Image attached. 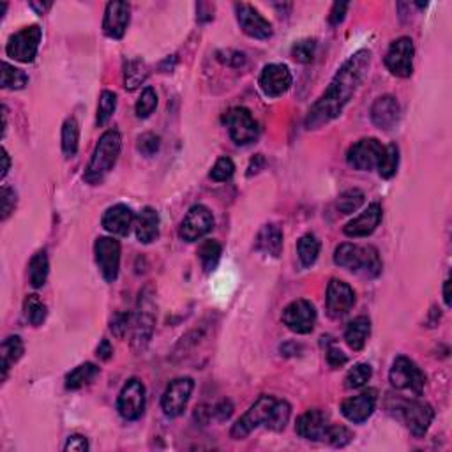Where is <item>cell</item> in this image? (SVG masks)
Masks as SVG:
<instances>
[{
    "instance_id": "41",
    "label": "cell",
    "mask_w": 452,
    "mask_h": 452,
    "mask_svg": "<svg viewBox=\"0 0 452 452\" xmlns=\"http://www.w3.org/2000/svg\"><path fill=\"white\" fill-rule=\"evenodd\" d=\"M117 108V95L112 90H102L99 95L97 102V117H95V122L99 127L106 126L108 120L112 119V115L115 113Z\"/></svg>"
},
{
    "instance_id": "20",
    "label": "cell",
    "mask_w": 452,
    "mask_h": 452,
    "mask_svg": "<svg viewBox=\"0 0 452 452\" xmlns=\"http://www.w3.org/2000/svg\"><path fill=\"white\" fill-rule=\"evenodd\" d=\"M376 391L374 388H367L362 394L353 396L343 401L341 413L353 424H362L373 415L374 408H376Z\"/></svg>"
},
{
    "instance_id": "44",
    "label": "cell",
    "mask_w": 452,
    "mask_h": 452,
    "mask_svg": "<svg viewBox=\"0 0 452 452\" xmlns=\"http://www.w3.org/2000/svg\"><path fill=\"white\" fill-rule=\"evenodd\" d=\"M316 41L314 39H302L292 46V59L299 64H309L314 59Z\"/></svg>"
},
{
    "instance_id": "55",
    "label": "cell",
    "mask_w": 452,
    "mask_h": 452,
    "mask_svg": "<svg viewBox=\"0 0 452 452\" xmlns=\"http://www.w3.org/2000/svg\"><path fill=\"white\" fill-rule=\"evenodd\" d=\"M212 406L210 405H201L198 406L196 412H194V420H196L198 424H201V426H205V424L210 422L212 419Z\"/></svg>"
},
{
    "instance_id": "21",
    "label": "cell",
    "mask_w": 452,
    "mask_h": 452,
    "mask_svg": "<svg viewBox=\"0 0 452 452\" xmlns=\"http://www.w3.org/2000/svg\"><path fill=\"white\" fill-rule=\"evenodd\" d=\"M131 7L127 2L113 0L108 2L105 9V18H102V32L109 39H122L129 25Z\"/></svg>"
},
{
    "instance_id": "42",
    "label": "cell",
    "mask_w": 452,
    "mask_h": 452,
    "mask_svg": "<svg viewBox=\"0 0 452 452\" xmlns=\"http://www.w3.org/2000/svg\"><path fill=\"white\" fill-rule=\"evenodd\" d=\"M371 374H373V369H371L369 364L366 362H360L355 364L352 369L348 371L345 378V387L346 388H360L369 381Z\"/></svg>"
},
{
    "instance_id": "11",
    "label": "cell",
    "mask_w": 452,
    "mask_h": 452,
    "mask_svg": "<svg viewBox=\"0 0 452 452\" xmlns=\"http://www.w3.org/2000/svg\"><path fill=\"white\" fill-rule=\"evenodd\" d=\"M212 228H214L212 212L205 205H193L180 222L179 237L186 242H196L212 232Z\"/></svg>"
},
{
    "instance_id": "46",
    "label": "cell",
    "mask_w": 452,
    "mask_h": 452,
    "mask_svg": "<svg viewBox=\"0 0 452 452\" xmlns=\"http://www.w3.org/2000/svg\"><path fill=\"white\" fill-rule=\"evenodd\" d=\"M235 173V165L230 157H219L210 170V179L214 182H226Z\"/></svg>"
},
{
    "instance_id": "33",
    "label": "cell",
    "mask_w": 452,
    "mask_h": 452,
    "mask_svg": "<svg viewBox=\"0 0 452 452\" xmlns=\"http://www.w3.org/2000/svg\"><path fill=\"white\" fill-rule=\"evenodd\" d=\"M297 254H299L302 267H311L318 260V254H320V240L313 233L302 235L297 242Z\"/></svg>"
},
{
    "instance_id": "59",
    "label": "cell",
    "mask_w": 452,
    "mask_h": 452,
    "mask_svg": "<svg viewBox=\"0 0 452 452\" xmlns=\"http://www.w3.org/2000/svg\"><path fill=\"white\" fill-rule=\"evenodd\" d=\"M28 6H30L37 14H44L46 11L52 7V2H30Z\"/></svg>"
},
{
    "instance_id": "43",
    "label": "cell",
    "mask_w": 452,
    "mask_h": 452,
    "mask_svg": "<svg viewBox=\"0 0 452 452\" xmlns=\"http://www.w3.org/2000/svg\"><path fill=\"white\" fill-rule=\"evenodd\" d=\"M155 106H157V94H155V90L152 87H145L143 92H141L140 99H138L136 106H134V109H136V117H140V119H147V117L152 115Z\"/></svg>"
},
{
    "instance_id": "8",
    "label": "cell",
    "mask_w": 452,
    "mask_h": 452,
    "mask_svg": "<svg viewBox=\"0 0 452 452\" xmlns=\"http://www.w3.org/2000/svg\"><path fill=\"white\" fill-rule=\"evenodd\" d=\"M222 122L228 127V133L232 136V140L237 145H249L253 143L258 138V124L254 120V117L251 115V112L242 106H237L232 108L225 117H222Z\"/></svg>"
},
{
    "instance_id": "38",
    "label": "cell",
    "mask_w": 452,
    "mask_h": 452,
    "mask_svg": "<svg viewBox=\"0 0 452 452\" xmlns=\"http://www.w3.org/2000/svg\"><path fill=\"white\" fill-rule=\"evenodd\" d=\"M23 314L25 320L32 327H39L46 320V306L37 295H28L23 302Z\"/></svg>"
},
{
    "instance_id": "34",
    "label": "cell",
    "mask_w": 452,
    "mask_h": 452,
    "mask_svg": "<svg viewBox=\"0 0 452 452\" xmlns=\"http://www.w3.org/2000/svg\"><path fill=\"white\" fill-rule=\"evenodd\" d=\"M399 166V147L396 143L387 145L383 147V152L380 155V161H378V173L383 179H392L398 172Z\"/></svg>"
},
{
    "instance_id": "50",
    "label": "cell",
    "mask_w": 452,
    "mask_h": 452,
    "mask_svg": "<svg viewBox=\"0 0 452 452\" xmlns=\"http://www.w3.org/2000/svg\"><path fill=\"white\" fill-rule=\"evenodd\" d=\"M215 56H218L219 62L230 67H242L246 64V55L242 52H237V49H221Z\"/></svg>"
},
{
    "instance_id": "48",
    "label": "cell",
    "mask_w": 452,
    "mask_h": 452,
    "mask_svg": "<svg viewBox=\"0 0 452 452\" xmlns=\"http://www.w3.org/2000/svg\"><path fill=\"white\" fill-rule=\"evenodd\" d=\"M129 327H133V314L131 313H117L115 316L112 318V325H109V328H112V332L117 335V338L120 339L126 338Z\"/></svg>"
},
{
    "instance_id": "16",
    "label": "cell",
    "mask_w": 452,
    "mask_h": 452,
    "mask_svg": "<svg viewBox=\"0 0 452 452\" xmlns=\"http://www.w3.org/2000/svg\"><path fill=\"white\" fill-rule=\"evenodd\" d=\"M193 388V378H175L173 381H170L161 398V408L165 415L179 417L186 410Z\"/></svg>"
},
{
    "instance_id": "49",
    "label": "cell",
    "mask_w": 452,
    "mask_h": 452,
    "mask_svg": "<svg viewBox=\"0 0 452 452\" xmlns=\"http://www.w3.org/2000/svg\"><path fill=\"white\" fill-rule=\"evenodd\" d=\"M0 208H2V221H6L16 208V193L9 186H4L0 191Z\"/></svg>"
},
{
    "instance_id": "12",
    "label": "cell",
    "mask_w": 452,
    "mask_h": 452,
    "mask_svg": "<svg viewBox=\"0 0 452 452\" xmlns=\"http://www.w3.org/2000/svg\"><path fill=\"white\" fill-rule=\"evenodd\" d=\"M383 145L376 138H362L346 152V162L359 172H371L378 166Z\"/></svg>"
},
{
    "instance_id": "3",
    "label": "cell",
    "mask_w": 452,
    "mask_h": 452,
    "mask_svg": "<svg viewBox=\"0 0 452 452\" xmlns=\"http://www.w3.org/2000/svg\"><path fill=\"white\" fill-rule=\"evenodd\" d=\"M120 147H122V138L120 133L115 129H109L99 138L97 145H95L94 152H92L90 162L85 172V180L88 184H101L105 177L115 166L117 159H119Z\"/></svg>"
},
{
    "instance_id": "39",
    "label": "cell",
    "mask_w": 452,
    "mask_h": 452,
    "mask_svg": "<svg viewBox=\"0 0 452 452\" xmlns=\"http://www.w3.org/2000/svg\"><path fill=\"white\" fill-rule=\"evenodd\" d=\"M364 200H366V196H364L362 191L353 187V189H346L345 193L339 194L335 207H338V210L341 212L343 215H348L353 214L355 210H359V208L362 207Z\"/></svg>"
},
{
    "instance_id": "61",
    "label": "cell",
    "mask_w": 452,
    "mask_h": 452,
    "mask_svg": "<svg viewBox=\"0 0 452 452\" xmlns=\"http://www.w3.org/2000/svg\"><path fill=\"white\" fill-rule=\"evenodd\" d=\"M444 300H445V306L451 307L452 299H451V279L444 282Z\"/></svg>"
},
{
    "instance_id": "19",
    "label": "cell",
    "mask_w": 452,
    "mask_h": 452,
    "mask_svg": "<svg viewBox=\"0 0 452 452\" xmlns=\"http://www.w3.org/2000/svg\"><path fill=\"white\" fill-rule=\"evenodd\" d=\"M355 304V292L348 282L331 279L327 286V311L332 318H341Z\"/></svg>"
},
{
    "instance_id": "45",
    "label": "cell",
    "mask_w": 452,
    "mask_h": 452,
    "mask_svg": "<svg viewBox=\"0 0 452 452\" xmlns=\"http://www.w3.org/2000/svg\"><path fill=\"white\" fill-rule=\"evenodd\" d=\"M353 433L345 426H328L327 433H325L323 440H327L332 447H345L352 441Z\"/></svg>"
},
{
    "instance_id": "30",
    "label": "cell",
    "mask_w": 452,
    "mask_h": 452,
    "mask_svg": "<svg viewBox=\"0 0 452 452\" xmlns=\"http://www.w3.org/2000/svg\"><path fill=\"white\" fill-rule=\"evenodd\" d=\"M148 76V66L141 59L127 60L124 66V87L127 90H134L140 87Z\"/></svg>"
},
{
    "instance_id": "13",
    "label": "cell",
    "mask_w": 452,
    "mask_h": 452,
    "mask_svg": "<svg viewBox=\"0 0 452 452\" xmlns=\"http://www.w3.org/2000/svg\"><path fill=\"white\" fill-rule=\"evenodd\" d=\"M95 263L101 270L105 281L113 282L120 268V244L112 237H99L94 244Z\"/></svg>"
},
{
    "instance_id": "18",
    "label": "cell",
    "mask_w": 452,
    "mask_h": 452,
    "mask_svg": "<svg viewBox=\"0 0 452 452\" xmlns=\"http://www.w3.org/2000/svg\"><path fill=\"white\" fill-rule=\"evenodd\" d=\"M258 83L267 97H279L292 87V73L285 64H268L261 71Z\"/></svg>"
},
{
    "instance_id": "1",
    "label": "cell",
    "mask_w": 452,
    "mask_h": 452,
    "mask_svg": "<svg viewBox=\"0 0 452 452\" xmlns=\"http://www.w3.org/2000/svg\"><path fill=\"white\" fill-rule=\"evenodd\" d=\"M371 67L369 49H359L353 53L345 64L338 69L332 78L331 85L325 88L316 102L309 108L306 117L307 129H318L331 120L338 119L345 106L352 101L353 95L366 80Z\"/></svg>"
},
{
    "instance_id": "14",
    "label": "cell",
    "mask_w": 452,
    "mask_h": 452,
    "mask_svg": "<svg viewBox=\"0 0 452 452\" xmlns=\"http://www.w3.org/2000/svg\"><path fill=\"white\" fill-rule=\"evenodd\" d=\"M413 55H415V48L412 39L399 37L388 48L385 55V66L394 76L408 78L413 73Z\"/></svg>"
},
{
    "instance_id": "9",
    "label": "cell",
    "mask_w": 452,
    "mask_h": 452,
    "mask_svg": "<svg viewBox=\"0 0 452 452\" xmlns=\"http://www.w3.org/2000/svg\"><path fill=\"white\" fill-rule=\"evenodd\" d=\"M275 398L272 396H260V398L254 401V405H251V408L233 424L232 434L233 440H244L247 434L253 433L258 426L267 422L268 419V413H270L272 406H274Z\"/></svg>"
},
{
    "instance_id": "53",
    "label": "cell",
    "mask_w": 452,
    "mask_h": 452,
    "mask_svg": "<svg viewBox=\"0 0 452 452\" xmlns=\"http://www.w3.org/2000/svg\"><path fill=\"white\" fill-rule=\"evenodd\" d=\"M348 7H350L348 2H335L334 6H332L331 14H328V23H331L332 27H335V25L341 23V21L345 20Z\"/></svg>"
},
{
    "instance_id": "54",
    "label": "cell",
    "mask_w": 452,
    "mask_h": 452,
    "mask_svg": "<svg viewBox=\"0 0 452 452\" xmlns=\"http://www.w3.org/2000/svg\"><path fill=\"white\" fill-rule=\"evenodd\" d=\"M327 362L331 364L332 367H335V369H338V367H343L346 362H348V357H346L339 348L331 346V348L327 350Z\"/></svg>"
},
{
    "instance_id": "36",
    "label": "cell",
    "mask_w": 452,
    "mask_h": 452,
    "mask_svg": "<svg viewBox=\"0 0 452 452\" xmlns=\"http://www.w3.org/2000/svg\"><path fill=\"white\" fill-rule=\"evenodd\" d=\"M78 143H80V126L76 119H67L62 126V152L67 157H73L78 152Z\"/></svg>"
},
{
    "instance_id": "27",
    "label": "cell",
    "mask_w": 452,
    "mask_h": 452,
    "mask_svg": "<svg viewBox=\"0 0 452 452\" xmlns=\"http://www.w3.org/2000/svg\"><path fill=\"white\" fill-rule=\"evenodd\" d=\"M159 235V214L155 208L145 207L136 221V237L140 242L150 244Z\"/></svg>"
},
{
    "instance_id": "52",
    "label": "cell",
    "mask_w": 452,
    "mask_h": 452,
    "mask_svg": "<svg viewBox=\"0 0 452 452\" xmlns=\"http://www.w3.org/2000/svg\"><path fill=\"white\" fill-rule=\"evenodd\" d=\"M64 451L67 452H87L88 451V441L87 438L81 436V434H73V436L67 438L66 445H64Z\"/></svg>"
},
{
    "instance_id": "17",
    "label": "cell",
    "mask_w": 452,
    "mask_h": 452,
    "mask_svg": "<svg viewBox=\"0 0 452 452\" xmlns=\"http://www.w3.org/2000/svg\"><path fill=\"white\" fill-rule=\"evenodd\" d=\"M235 14L242 32L249 37L268 39L272 35V25L249 4H235Z\"/></svg>"
},
{
    "instance_id": "5",
    "label": "cell",
    "mask_w": 452,
    "mask_h": 452,
    "mask_svg": "<svg viewBox=\"0 0 452 452\" xmlns=\"http://www.w3.org/2000/svg\"><path fill=\"white\" fill-rule=\"evenodd\" d=\"M154 293L150 286L140 292L138 299L136 313L133 314V348L143 350L148 345L154 332L155 323V306H154Z\"/></svg>"
},
{
    "instance_id": "26",
    "label": "cell",
    "mask_w": 452,
    "mask_h": 452,
    "mask_svg": "<svg viewBox=\"0 0 452 452\" xmlns=\"http://www.w3.org/2000/svg\"><path fill=\"white\" fill-rule=\"evenodd\" d=\"M254 249L265 256L278 258L282 251V230L278 225H263L254 239Z\"/></svg>"
},
{
    "instance_id": "22",
    "label": "cell",
    "mask_w": 452,
    "mask_h": 452,
    "mask_svg": "<svg viewBox=\"0 0 452 452\" xmlns=\"http://www.w3.org/2000/svg\"><path fill=\"white\" fill-rule=\"evenodd\" d=\"M401 119V106L394 95H381L371 106V120L381 131L394 129Z\"/></svg>"
},
{
    "instance_id": "10",
    "label": "cell",
    "mask_w": 452,
    "mask_h": 452,
    "mask_svg": "<svg viewBox=\"0 0 452 452\" xmlns=\"http://www.w3.org/2000/svg\"><path fill=\"white\" fill-rule=\"evenodd\" d=\"M281 320L295 334H309L316 325V309L306 299H297L282 309Z\"/></svg>"
},
{
    "instance_id": "25",
    "label": "cell",
    "mask_w": 452,
    "mask_h": 452,
    "mask_svg": "<svg viewBox=\"0 0 452 452\" xmlns=\"http://www.w3.org/2000/svg\"><path fill=\"white\" fill-rule=\"evenodd\" d=\"M133 221H134L133 210H131L127 205L117 203L113 205V207H109L108 210L102 214L101 225L102 228H105L108 233H112V235L124 237L129 233L131 226H133Z\"/></svg>"
},
{
    "instance_id": "6",
    "label": "cell",
    "mask_w": 452,
    "mask_h": 452,
    "mask_svg": "<svg viewBox=\"0 0 452 452\" xmlns=\"http://www.w3.org/2000/svg\"><path fill=\"white\" fill-rule=\"evenodd\" d=\"M388 380H391L392 387L401 388V391H412L415 396L422 394L424 387H426V374L420 371V367L413 360L403 355H399L392 364Z\"/></svg>"
},
{
    "instance_id": "40",
    "label": "cell",
    "mask_w": 452,
    "mask_h": 452,
    "mask_svg": "<svg viewBox=\"0 0 452 452\" xmlns=\"http://www.w3.org/2000/svg\"><path fill=\"white\" fill-rule=\"evenodd\" d=\"M28 83V76L18 67L11 66L9 62L2 64V88L7 90H21Z\"/></svg>"
},
{
    "instance_id": "24",
    "label": "cell",
    "mask_w": 452,
    "mask_h": 452,
    "mask_svg": "<svg viewBox=\"0 0 452 452\" xmlns=\"http://www.w3.org/2000/svg\"><path fill=\"white\" fill-rule=\"evenodd\" d=\"M383 218V210H381L380 203H371L367 205L366 210L360 215H357L355 219L348 222V225L343 228L346 237H352V239H360V237H367L378 228V225L381 222Z\"/></svg>"
},
{
    "instance_id": "56",
    "label": "cell",
    "mask_w": 452,
    "mask_h": 452,
    "mask_svg": "<svg viewBox=\"0 0 452 452\" xmlns=\"http://www.w3.org/2000/svg\"><path fill=\"white\" fill-rule=\"evenodd\" d=\"M198 11V21H210L214 18V4H208V2H200L196 6Z\"/></svg>"
},
{
    "instance_id": "37",
    "label": "cell",
    "mask_w": 452,
    "mask_h": 452,
    "mask_svg": "<svg viewBox=\"0 0 452 452\" xmlns=\"http://www.w3.org/2000/svg\"><path fill=\"white\" fill-rule=\"evenodd\" d=\"M222 247L218 240H205L203 244L198 249V256H200L201 267L205 272H212L219 263V258H221Z\"/></svg>"
},
{
    "instance_id": "15",
    "label": "cell",
    "mask_w": 452,
    "mask_h": 452,
    "mask_svg": "<svg viewBox=\"0 0 452 452\" xmlns=\"http://www.w3.org/2000/svg\"><path fill=\"white\" fill-rule=\"evenodd\" d=\"M117 410L126 420H136L145 412V385L138 378H131L120 391Z\"/></svg>"
},
{
    "instance_id": "23",
    "label": "cell",
    "mask_w": 452,
    "mask_h": 452,
    "mask_svg": "<svg viewBox=\"0 0 452 452\" xmlns=\"http://www.w3.org/2000/svg\"><path fill=\"white\" fill-rule=\"evenodd\" d=\"M328 426H331V422H328L327 413L314 408L307 410L306 413H302V415L297 419L295 431L300 438H306V440L311 441H320L325 438Z\"/></svg>"
},
{
    "instance_id": "57",
    "label": "cell",
    "mask_w": 452,
    "mask_h": 452,
    "mask_svg": "<svg viewBox=\"0 0 452 452\" xmlns=\"http://www.w3.org/2000/svg\"><path fill=\"white\" fill-rule=\"evenodd\" d=\"M95 355H97L101 360H109V357L113 355V348L112 345H109L108 339H102V341L99 343L97 350H95Z\"/></svg>"
},
{
    "instance_id": "51",
    "label": "cell",
    "mask_w": 452,
    "mask_h": 452,
    "mask_svg": "<svg viewBox=\"0 0 452 452\" xmlns=\"http://www.w3.org/2000/svg\"><path fill=\"white\" fill-rule=\"evenodd\" d=\"M232 413H233V403L230 401V399H222V401H219L218 405L212 406V415H214V419L219 420V422L228 420L230 417H232Z\"/></svg>"
},
{
    "instance_id": "4",
    "label": "cell",
    "mask_w": 452,
    "mask_h": 452,
    "mask_svg": "<svg viewBox=\"0 0 452 452\" xmlns=\"http://www.w3.org/2000/svg\"><path fill=\"white\" fill-rule=\"evenodd\" d=\"M388 410H392V413L401 419L410 433L417 438H422L427 433L434 417L433 406L422 399L396 398L394 405H388Z\"/></svg>"
},
{
    "instance_id": "60",
    "label": "cell",
    "mask_w": 452,
    "mask_h": 452,
    "mask_svg": "<svg viewBox=\"0 0 452 452\" xmlns=\"http://www.w3.org/2000/svg\"><path fill=\"white\" fill-rule=\"evenodd\" d=\"M2 173H0V177H6L7 172H9V166H11V159H9V154H7L6 148H2Z\"/></svg>"
},
{
    "instance_id": "29",
    "label": "cell",
    "mask_w": 452,
    "mask_h": 452,
    "mask_svg": "<svg viewBox=\"0 0 452 452\" xmlns=\"http://www.w3.org/2000/svg\"><path fill=\"white\" fill-rule=\"evenodd\" d=\"M0 353H2V380H6L11 367L23 355V341H21L20 335H7L4 339Z\"/></svg>"
},
{
    "instance_id": "47",
    "label": "cell",
    "mask_w": 452,
    "mask_h": 452,
    "mask_svg": "<svg viewBox=\"0 0 452 452\" xmlns=\"http://www.w3.org/2000/svg\"><path fill=\"white\" fill-rule=\"evenodd\" d=\"M159 147H161V140H159L157 134L143 133L138 136L136 148L141 155H145V157H152V155L157 154Z\"/></svg>"
},
{
    "instance_id": "2",
    "label": "cell",
    "mask_w": 452,
    "mask_h": 452,
    "mask_svg": "<svg viewBox=\"0 0 452 452\" xmlns=\"http://www.w3.org/2000/svg\"><path fill=\"white\" fill-rule=\"evenodd\" d=\"M334 263L367 279L378 278L381 274L380 254L373 246L341 244L334 251Z\"/></svg>"
},
{
    "instance_id": "32",
    "label": "cell",
    "mask_w": 452,
    "mask_h": 452,
    "mask_svg": "<svg viewBox=\"0 0 452 452\" xmlns=\"http://www.w3.org/2000/svg\"><path fill=\"white\" fill-rule=\"evenodd\" d=\"M49 272V261L46 251H37V253L32 256L30 263H28V279H30V285L34 288H41L44 286L46 279H48Z\"/></svg>"
},
{
    "instance_id": "28",
    "label": "cell",
    "mask_w": 452,
    "mask_h": 452,
    "mask_svg": "<svg viewBox=\"0 0 452 452\" xmlns=\"http://www.w3.org/2000/svg\"><path fill=\"white\" fill-rule=\"evenodd\" d=\"M371 334V321L367 316H357L348 323L345 331V341L353 352H360Z\"/></svg>"
},
{
    "instance_id": "31",
    "label": "cell",
    "mask_w": 452,
    "mask_h": 452,
    "mask_svg": "<svg viewBox=\"0 0 452 452\" xmlns=\"http://www.w3.org/2000/svg\"><path fill=\"white\" fill-rule=\"evenodd\" d=\"M99 374V367L92 362H85L81 366L74 367L71 373H67L66 376V387L69 391H78V388L85 387V385L90 383L95 376Z\"/></svg>"
},
{
    "instance_id": "35",
    "label": "cell",
    "mask_w": 452,
    "mask_h": 452,
    "mask_svg": "<svg viewBox=\"0 0 452 452\" xmlns=\"http://www.w3.org/2000/svg\"><path fill=\"white\" fill-rule=\"evenodd\" d=\"M290 415H292V406L286 401L275 399L274 406H272L270 413H268L267 422L263 426L270 431H282L286 427V424H288Z\"/></svg>"
},
{
    "instance_id": "58",
    "label": "cell",
    "mask_w": 452,
    "mask_h": 452,
    "mask_svg": "<svg viewBox=\"0 0 452 452\" xmlns=\"http://www.w3.org/2000/svg\"><path fill=\"white\" fill-rule=\"evenodd\" d=\"M265 166V159H263V155L261 154H258V155H254V159L253 161H251V165H249V172H247V175H254V173H258V172H261V168H263Z\"/></svg>"
},
{
    "instance_id": "7",
    "label": "cell",
    "mask_w": 452,
    "mask_h": 452,
    "mask_svg": "<svg viewBox=\"0 0 452 452\" xmlns=\"http://www.w3.org/2000/svg\"><path fill=\"white\" fill-rule=\"evenodd\" d=\"M41 37L42 30L39 25H30V27L21 28V30H18L16 34H13L9 37L6 46V53L11 59L18 60V62H32L35 59V55H37Z\"/></svg>"
}]
</instances>
